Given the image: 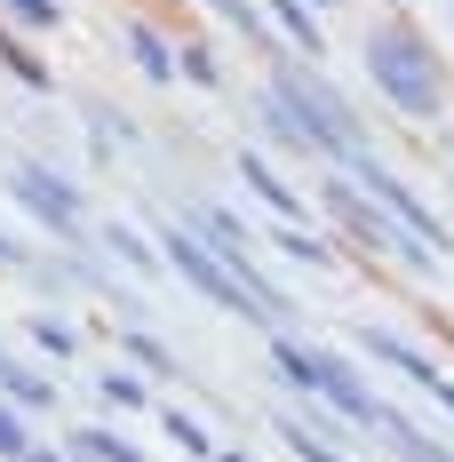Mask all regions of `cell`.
Masks as SVG:
<instances>
[{"label": "cell", "mask_w": 454, "mask_h": 462, "mask_svg": "<svg viewBox=\"0 0 454 462\" xmlns=\"http://www.w3.org/2000/svg\"><path fill=\"white\" fill-rule=\"evenodd\" d=\"M366 64H375V88L391 96L399 112H414V120L439 112L447 80H439V56H431V41H422L414 24H383V32L366 41Z\"/></svg>", "instance_id": "cell-1"}, {"label": "cell", "mask_w": 454, "mask_h": 462, "mask_svg": "<svg viewBox=\"0 0 454 462\" xmlns=\"http://www.w3.org/2000/svg\"><path fill=\"white\" fill-rule=\"evenodd\" d=\"M272 104L295 120V136L311 143V152H343V160H359V120H351V104L327 88V80H311L303 64H279V72H272Z\"/></svg>", "instance_id": "cell-2"}, {"label": "cell", "mask_w": 454, "mask_h": 462, "mask_svg": "<svg viewBox=\"0 0 454 462\" xmlns=\"http://www.w3.org/2000/svg\"><path fill=\"white\" fill-rule=\"evenodd\" d=\"M168 255H176V272L191 279L208 303H224V311H239V319H264V311H272V303H264V295L216 255V247H199V231H168Z\"/></svg>", "instance_id": "cell-3"}, {"label": "cell", "mask_w": 454, "mask_h": 462, "mask_svg": "<svg viewBox=\"0 0 454 462\" xmlns=\"http://www.w3.org/2000/svg\"><path fill=\"white\" fill-rule=\"evenodd\" d=\"M8 191H16V199H24L48 231H80V191L64 184L56 168H16V176H8Z\"/></svg>", "instance_id": "cell-4"}, {"label": "cell", "mask_w": 454, "mask_h": 462, "mask_svg": "<svg viewBox=\"0 0 454 462\" xmlns=\"http://www.w3.org/2000/svg\"><path fill=\"white\" fill-rule=\"evenodd\" d=\"M359 176H366V191L383 199V216H399V224H407L422 247H439V239H447V224H439V216L414 199V184H399V176H391V168H375V160H359Z\"/></svg>", "instance_id": "cell-5"}, {"label": "cell", "mask_w": 454, "mask_h": 462, "mask_svg": "<svg viewBox=\"0 0 454 462\" xmlns=\"http://www.w3.org/2000/svg\"><path fill=\"white\" fill-rule=\"evenodd\" d=\"M319 399H335L343 415H359V422H383V407H375V391H366L359 374L343 367V359H327V383H319Z\"/></svg>", "instance_id": "cell-6"}, {"label": "cell", "mask_w": 454, "mask_h": 462, "mask_svg": "<svg viewBox=\"0 0 454 462\" xmlns=\"http://www.w3.org/2000/svg\"><path fill=\"white\" fill-rule=\"evenodd\" d=\"M239 176H247V191H255V199H272V208H279V216H287V224L303 216V199H295V191L279 184V176H272V168H264V160H255V152L239 160Z\"/></svg>", "instance_id": "cell-7"}, {"label": "cell", "mask_w": 454, "mask_h": 462, "mask_svg": "<svg viewBox=\"0 0 454 462\" xmlns=\"http://www.w3.org/2000/svg\"><path fill=\"white\" fill-rule=\"evenodd\" d=\"M272 24L303 48V56H319V16H311V0H272Z\"/></svg>", "instance_id": "cell-8"}, {"label": "cell", "mask_w": 454, "mask_h": 462, "mask_svg": "<svg viewBox=\"0 0 454 462\" xmlns=\"http://www.w3.org/2000/svg\"><path fill=\"white\" fill-rule=\"evenodd\" d=\"M128 56H136L152 80H168V72H176V56H168V41H160L152 24H128Z\"/></svg>", "instance_id": "cell-9"}, {"label": "cell", "mask_w": 454, "mask_h": 462, "mask_svg": "<svg viewBox=\"0 0 454 462\" xmlns=\"http://www.w3.org/2000/svg\"><path fill=\"white\" fill-rule=\"evenodd\" d=\"M72 447H80V455H88V462H136V447H120L112 430H80Z\"/></svg>", "instance_id": "cell-10"}, {"label": "cell", "mask_w": 454, "mask_h": 462, "mask_svg": "<svg viewBox=\"0 0 454 462\" xmlns=\"http://www.w3.org/2000/svg\"><path fill=\"white\" fill-rule=\"evenodd\" d=\"M279 247H287L295 263H327V255H335V247H319V239H311L303 224H279Z\"/></svg>", "instance_id": "cell-11"}, {"label": "cell", "mask_w": 454, "mask_h": 462, "mask_svg": "<svg viewBox=\"0 0 454 462\" xmlns=\"http://www.w3.org/2000/svg\"><path fill=\"white\" fill-rule=\"evenodd\" d=\"M0 383H8V391H16L24 407H41V399H48V383H41L32 367H0Z\"/></svg>", "instance_id": "cell-12"}, {"label": "cell", "mask_w": 454, "mask_h": 462, "mask_svg": "<svg viewBox=\"0 0 454 462\" xmlns=\"http://www.w3.org/2000/svg\"><path fill=\"white\" fill-rule=\"evenodd\" d=\"M104 399H112V407H144V383L136 374H104Z\"/></svg>", "instance_id": "cell-13"}, {"label": "cell", "mask_w": 454, "mask_h": 462, "mask_svg": "<svg viewBox=\"0 0 454 462\" xmlns=\"http://www.w3.org/2000/svg\"><path fill=\"white\" fill-rule=\"evenodd\" d=\"M176 72H191V80L208 88V80H216V56H208V48H183V56H176Z\"/></svg>", "instance_id": "cell-14"}, {"label": "cell", "mask_w": 454, "mask_h": 462, "mask_svg": "<svg viewBox=\"0 0 454 462\" xmlns=\"http://www.w3.org/2000/svg\"><path fill=\"white\" fill-rule=\"evenodd\" d=\"M8 16H24V24H56V0H8Z\"/></svg>", "instance_id": "cell-15"}, {"label": "cell", "mask_w": 454, "mask_h": 462, "mask_svg": "<svg viewBox=\"0 0 454 462\" xmlns=\"http://www.w3.org/2000/svg\"><path fill=\"white\" fill-rule=\"evenodd\" d=\"M391 439H399V455H407V462H447V455H431V447H422L414 430H399V422H391Z\"/></svg>", "instance_id": "cell-16"}, {"label": "cell", "mask_w": 454, "mask_h": 462, "mask_svg": "<svg viewBox=\"0 0 454 462\" xmlns=\"http://www.w3.org/2000/svg\"><path fill=\"white\" fill-rule=\"evenodd\" d=\"M168 430H176V439L191 447V455H208V430H191V415H168Z\"/></svg>", "instance_id": "cell-17"}, {"label": "cell", "mask_w": 454, "mask_h": 462, "mask_svg": "<svg viewBox=\"0 0 454 462\" xmlns=\"http://www.w3.org/2000/svg\"><path fill=\"white\" fill-rule=\"evenodd\" d=\"M0 455H24V422L16 415H0Z\"/></svg>", "instance_id": "cell-18"}, {"label": "cell", "mask_w": 454, "mask_h": 462, "mask_svg": "<svg viewBox=\"0 0 454 462\" xmlns=\"http://www.w3.org/2000/svg\"><path fill=\"white\" fill-rule=\"evenodd\" d=\"M208 8H216V16H231V24H247V32H255V8H247V0H208Z\"/></svg>", "instance_id": "cell-19"}, {"label": "cell", "mask_w": 454, "mask_h": 462, "mask_svg": "<svg viewBox=\"0 0 454 462\" xmlns=\"http://www.w3.org/2000/svg\"><path fill=\"white\" fill-rule=\"evenodd\" d=\"M295 447H303V462H343V455H335V447H319L311 430H295Z\"/></svg>", "instance_id": "cell-20"}, {"label": "cell", "mask_w": 454, "mask_h": 462, "mask_svg": "<svg viewBox=\"0 0 454 462\" xmlns=\"http://www.w3.org/2000/svg\"><path fill=\"white\" fill-rule=\"evenodd\" d=\"M431 391H439V399H447V407H454V383H431Z\"/></svg>", "instance_id": "cell-21"}, {"label": "cell", "mask_w": 454, "mask_h": 462, "mask_svg": "<svg viewBox=\"0 0 454 462\" xmlns=\"http://www.w3.org/2000/svg\"><path fill=\"white\" fill-rule=\"evenodd\" d=\"M311 8H335V0H311Z\"/></svg>", "instance_id": "cell-22"}, {"label": "cell", "mask_w": 454, "mask_h": 462, "mask_svg": "<svg viewBox=\"0 0 454 462\" xmlns=\"http://www.w3.org/2000/svg\"><path fill=\"white\" fill-rule=\"evenodd\" d=\"M32 462H56V455H32Z\"/></svg>", "instance_id": "cell-23"}]
</instances>
